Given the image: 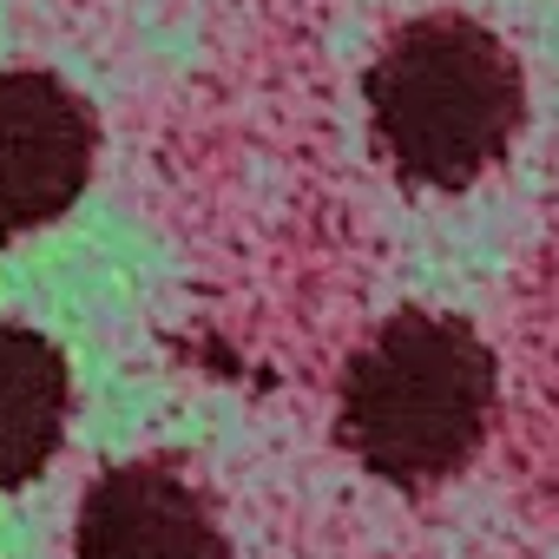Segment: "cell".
<instances>
[{"mask_svg":"<svg viewBox=\"0 0 559 559\" xmlns=\"http://www.w3.org/2000/svg\"><path fill=\"white\" fill-rule=\"evenodd\" d=\"M99 126L53 73H0V237L53 224L93 178Z\"/></svg>","mask_w":559,"mask_h":559,"instance_id":"3","label":"cell"},{"mask_svg":"<svg viewBox=\"0 0 559 559\" xmlns=\"http://www.w3.org/2000/svg\"><path fill=\"white\" fill-rule=\"evenodd\" d=\"M376 145L408 185L461 191L513 145L526 119L520 60L461 14L408 21L369 67Z\"/></svg>","mask_w":559,"mask_h":559,"instance_id":"2","label":"cell"},{"mask_svg":"<svg viewBox=\"0 0 559 559\" xmlns=\"http://www.w3.org/2000/svg\"><path fill=\"white\" fill-rule=\"evenodd\" d=\"M487 415H493L487 343L461 317L402 310L349 356L336 435L369 474L395 487H435L474 461Z\"/></svg>","mask_w":559,"mask_h":559,"instance_id":"1","label":"cell"},{"mask_svg":"<svg viewBox=\"0 0 559 559\" xmlns=\"http://www.w3.org/2000/svg\"><path fill=\"white\" fill-rule=\"evenodd\" d=\"M73 559H224V533L171 461H126L93 480Z\"/></svg>","mask_w":559,"mask_h":559,"instance_id":"4","label":"cell"},{"mask_svg":"<svg viewBox=\"0 0 559 559\" xmlns=\"http://www.w3.org/2000/svg\"><path fill=\"white\" fill-rule=\"evenodd\" d=\"M67 356L34 330L0 323V493L53 461L67 435Z\"/></svg>","mask_w":559,"mask_h":559,"instance_id":"5","label":"cell"}]
</instances>
